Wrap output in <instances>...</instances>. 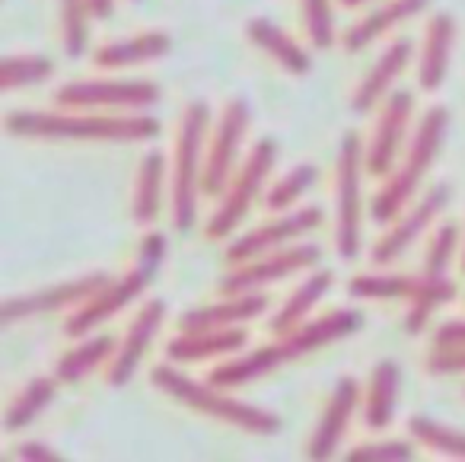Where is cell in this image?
Instances as JSON below:
<instances>
[{
	"mask_svg": "<svg viewBox=\"0 0 465 462\" xmlns=\"http://www.w3.org/2000/svg\"><path fill=\"white\" fill-rule=\"evenodd\" d=\"M361 326H363L361 313H354V309H335V313L322 316V319H310L293 328V332L278 335L272 345L255 347L249 354H232L220 367H213L207 379L213 386H220V389H240V386L255 383V379L268 377V373L281 370V367L331 345V341L351 338Z\"/></svg>",
	"mask_w": 465,
	"mask_h": 462,
	"instance_id": "cell-1",
	"label": "cell"
},
{
	"mask_svg": "<svg viewBox=\"0 0 465 462\" xmlns=\"http://www.w3.org/2000/svg\"><path fill=\"white\" fill-rule=\"evenodd\" d=\"M10 137L29 141H109L134 144L160 135V122L143 112H10L4 118Z\"/></svg>",
	"mask_w": 465,
	"mask_h": 462,
	"instance_id": "cell-2",
	"label": "cell"
},
{
	"mask_svg": "<svg viewBox=\"0 0 465 462\" xmlns=\"http://www.w3.org/2000/svg\"><path fill=\"white\" fill-rule=\"evenodd\" d=\"M446 128H450V112H446L443 105H433V109H427L424 116H420L408 150L401 154V160L395 163L392 173L386 176L380 192L370 198V217L380 226H389L414 201L420 182H424V176L430 173L440 150H443Z\"/></svg>",
	"mask_w": 465,
	"mask_h": 462,
	"instance_id": "cell-3",
	"label": "cell"
},
{
	"mask_svg": "<svg viewBox=\"0 0 465 462\" xmlns=\"http://www.w3.org/2000/svg\"><path fill=\"white\" fill-rule=\"evenodd\" d=\"M150 383L153 389H160L163 396L175 398L185 408L198 411L204 417H213V421L232 424V427L246 430V434H278L281 430V417L274 411L262 408V405L242 402V398H232L230 389H220L211 379H194L188 373H182L175 364H160L150 370Z\"/></svg>",
	"mask_w": 465,
	"mask_h": 462,
	"instance_id": "cell-4",
	"label": "cell"
},
{
	"mask_svg": "<svg viewBox=\"0 0 465 462\" xmlns=\"http://www.w3.org/2000/svg\"><path fill=\"white\" fill-rule=\"evenodd\" d=\"M211 131V109L194 99L179 118L173 144V166H169V217L179 233H188L198 220L201 182H204V137Z\"/></svg>",
	"mask_w": 465,
	"mask_h": 462,
	"instance_id": "cell-5",
	"label": "cell"
},
{
	"mask_svg": "<svg viewBox=\"0 0 465 462\" xmlns=\"http://www.w3.org/2000/svg\"><path fill=\"white\" fill-rule=\"evenodd\" d=\"M348 294L357 300H401L405 309V332L420 335L440 306L456 300V284L450 275H357L348 284Z\"/></svg>",
	"mask_w": 465,
	"mask_h": 462,
	"instance_id": "cell-6",
	"label": "cell"
},
{
	"mask_svg": "<svg viewBox=\"0 0 465 462\" xmlns=\"http://www.w3.org/2000/svg\"><path fill=\"white\" fill-rule=\"evenodd\" d=\"M363 141L348 131L338 144V163H335V249L344 262L357 258L363 236Z\"/></svg>",
	"mask_w": 465,
	"mask_h": 462,
	"instance_id": "cell-7",
	"label": "cell"
},
{
	"mask_svg": "<svg viewBox=\"0 0 465 462\" xmlns=\"http://www.w3.org/2000/svg\"><path fill=\"white\" fill-rule=\"evenodd\" d=\"M274 163H278V144L272 137H262L255 141V147L246 154V160L240 163V169L232 173L230 186L220 195L217 211L207 220V236L211 239H230L236 233V226L249 217L255 198L265 192V182L272 176Z\"/></svg>",
	"mask_w": 465,
	"mask_h": 462,
	"instance_id": "cell-8",
	"label": "cell"
},
{
	"mask_svg": "<svg viewBox=\"0 0 465 462\" xmlns=\"http://www.w3.org/2000/svg\"><path fill=\"white\" fill-rule=\"evenodd\" d=\"M160 96V86L147 80H74L58 86L54 103L74 112H147Z\"/></svg>",
	"mask_w": 465,
	"mask_h": 462,
	"instance_id": "cell-9",
	"label": "cell"
},
{
	"mask_svg": "<svg viewBox=\"0 0 465 462\" xmlns=\"http://www.w3.org/2000/svg\"><path fill=\"white\" fill-rule=\"evenodd\" d=\"M249 122H252V112H249L246 99H230L223 105L220 122L211 128V141H207L204 182H201L204 198H220L223 188L230 186L232 173L240 169V150L246 141Z\"/></svg>",
	"mask_w": 465,
	"mask_h": 462,
	"instance_id": "cell-10",
	"label": "cell"
},
{
	"mask_svg": "<svg viewBox=\"0 0 465 462\" xmlns=\"http://www.w3.org/2000/svg\"><path fill=\"white\" fill-rule=\"evenodd\" d=\"M156 275L153 265L137 262V268L124 271L122 277H109L90 300H84L64 322V335L67 338H84V335H93L103 322H109L112 316L122 313L128 303H134L137 296L147 290L150 277Z\"/></svg>",
	"mask_w": 465,
	"mask_h": 462,
	"instance_id": "cell-11",
	"label": "cell"
},
{
	"mask_svg": "<svg viewBox=\"0 0 465 462\" xmlns=\"http://www.w3.org/2000/svg\"><path fill=\"white\" fill-rule=\"evenodd\" d=\"M325 220L322 207L316 205H306V207H293V211L278 214L274 220L268 224L255 226V230H246L242 236L230 239L226 243V265H242V262H252L259 256H268L274 249H284V246L297 243L300 236H306L310 230H316L319 224Z\"/></svg>",
	"mask_w": 465,
	"mask_h": 462,
	"instance_id": "cell-12",
	"label": "cell"
},
{
	"mask_svg": "<svg viewBox=\"0 0 465 462\" xmlns=\"http://www.w3.org/2000/svg\"><path fill=\"white\" fill-rule=\"evenodd\" d=\"M446 205H450V186H443V182L427 188L418 201H411V207H405V211L386 226V233L376 239L373 256H370L376 268H386V265L399 262L427 230H433V224H437V217L446 211Z\"/></svg>",
	"mask_w": 465,
	"mask_h": 462,
	"instance_id": "cell-13",
	"label": "cell"
},
{
	"mask_svg": "<svg viewBox=\"0 0 465 462\" xmlns=\"http://www.w3.org/2000/svg\"><path fill=\"white\" fill-rule=\"evenodd\" d=\"M319 262V246L312 243H291L284 249H274L268 256H259L252 262L232 265L220 281V294H252L268 284H278L291 275L312 268Z\"/></svg>",
	"mask_w": 465,
	"mask_h": 462,
	"instance_id": "cell-14",
	"label": "cell"
},
{
	"mask_svg": "<svg viewBox=\"0 0 465 462\" xmlns=\"http://www.w3.org/2000/svg\"><path fill=\"white\" fill-rule=\"evenodd\" d=\"M414 116V96L408 90H395L386 103L380 105V118L376 128L370 135V141L363 144V160H367V173L376 179H386L395 169V163L405 154V137L411 128Z\"/></svg>",
	"mask_w": 465,
	"mask_h": 462,
	"instance_id": "cell-15",
	"label": "cell"
},
{
	"mask_svg": "<svg viewBox=\"0 0 465 462\" xmlns=\"http://www.w3.org/2000/svg\"><path fill=\"white\" fill-rule=\"evenodd\" d=\"M105 281H109L105 271H90V275L71 277V281L52 284V287H39V290H29V294L10 296V300H4V306H0V322H4V328H10L20 319H33V316L61 313V309L74 313V309L84 300H90Z\"/></svg>",
	"mask_w": 465,
	"mask_h": 462,
	"instance_id": "cell-16",
	"label": "cell"
},
{
	"mask_svg": "<svg viewBox=\"0 0 465 462\" xmlns=\"http://www.w3.org/2000/svg\"><path fill=\"white\" fill-rule=\"evenodd\" d=\"M163 319H166V300H147L134 313V319L128 322L122 341H118L115 354H112L109 367H105V379H109L112 389L131 383L141 367V360L147 357L150 345H153L156 332H160Z\"/></svg>",
	"mask_w": 465,
	"mask_h": 462,
	"instance_id": "cell-17",
	"label": "cell"
},
{
	"mask_svg": "<svg viewBox=\"0 0 465 462\" xmlns=\"http://www.w3.org/2000/svg\"><path fill=\"white\" fill-rule=\"evenodd\" d=\"M357 408H361V383L354 377H341L331 389L322 415H319L310 443H306V456L310 459H331L341 447Z\"/></svg>",
	"mask_w": 465,
	"mask_h": 462,
	"instance_id": "cell-18",
	"label": "cell"
},
{
	"mask_svg": "<svg viewBox=\"0 0 465 462\" xmlns=\"http://www.w3.org/2000/svg\"><path fill=\"white\" fill-rule=\"evenodd\" d=\"M411 55H414V45L411 39H395L392 45L382 48L380 58L370 65V71L363 74V80L354 86V96H351V112L357 116H367L373 112L376 105H382L389 96H392V86L395 80L405 74V67L411 65Z\"/></svg>",
	"mask_w": 465,
	"mask_h": 462,
	"instance_id": "cell-19",
	"label": "cell"
},
{
	"mask_svg": "<svg viewBox=\"0 0 465 462\" xmlns=\"http://www.w3.org/2000/svg\"><path fill=\"white\" fill-rule=\"evenodd\" d=\"M268 309V296L262 290L252 294H220V300L201 303L179 316V332H204V328H232L259 319Z\"/></svg>",
	"mask_w": 465,
	"mask_h": 462,
	"instance_id": "cell-20",
	"label": "cell"
},
{
	"mask_svg": "<svg viewBox=\"0 0 465 462\" xmlns=\"http://www.w3.org/2000/svg\"><path fill=\"white\" fill-rule=\"evenodd\" d=\"M249 345V332L242 326L204 328V332H179L166 345V357L173 364H201L213 357H232Z\"/></svg>",
	"mask_w": 465,
	"mask_h": 462,
	"instance_id": "cell-21",
	"label": "cell"
},
{
	"mask_svg": "<svg viewBox=\"0 0 465 462\" xmlns=\"http://www.w3.org/2000/svg\"><path fill=\"white\" fill-rule=\"evenodd\" d=\"M452 42H456V20L450 14H433L427 20L424 42L418 52V86L424 93H437L450 74Z\"/></svg>",
	"mask_w": 465,
	"mask_h": 462,
	"instance_id": "cell-22",
	"label": "cell"
},
{
	"mask_svg": "<svg viewBox=\"0 0 465 462\" xmlns=\"http://www.w3.org/2000/svg\"><path fill=\"white\" fill-rule=\"evenodd\" d=\"M173 52V35L163 29H150V33H137L131 39H118L109 45H99L93 52V65L99 71H124V67H141L150 61H160Z\"/></svg>",
	"mask_w": 465,
	"mask_h": 462,
	"instance_id": "cell-23",
	"label": "cell"
},
{
	"mask_svg": "<svg viewBox=\"0 0 465 462\" xmlns=\"http://www.w3.org/2000/svg\"><path fill=\"white\" fill-rule=\"evenodd\" d=\"M169 198V166L166 156L160 150L143 154L141 166H137L134 182V198H131V217L141 226H153L163 211V201Z\"/></svg>",
	"mask_w": 465,
	"mask_h": 462,
	"instance_id": "cell-24",
	"label": "cell"
},
{
	"mask_svg": "<svg viewBox=\"0 0 465 462\" xmlns=\"http://www.w3.org/2000/svg\"><path fill=\"white\" fill-rule=\"evenodd\" d=\"M430 0H386L382 7H376L373 14H367L361 23L344 33V52H363L367 45H373L376 39H382L386 33H392L395 26L414 20L418 14H424Z\"/></svg>",
	"mask_w": 465,
	"mask_h": 462,
	"instance_id": "cell-25",
	"label": "cell"
},
{
	"mask_svg": "<svg viewBox=\"0 0 465 462\" xmlns=\"http://www.w3.org/2000/svg\"><path fill=\"white\" fill-rule=\"evenodd\" d=\"M246 39L252 42L259 52H265L274 65H281L287 74L293 77H303V74L312 71V58L300 42H293L278 23L265 20V16H255V20L246 23Z\"/></svg>",
	"mask_w": 465,
	"mask_h": 462,
	"instance_id": "cell-26",
	"label": "cell"
},
{
	"mask_svg": "<svg viewBox=\"0 0 465 462\" xmlns=\"http://www.w3.org/2000/svg\"><path fill=\"white\" fill-rule=\"evenodd\" d=\"M399 383L401 370L395 360L382 357L373 367L367 379V392H363V424L370 430H386L395 417V405H399Z\"/></svg>",
	"mask_w": 465,
	"mask_h": 462,
	"instance_id": "cell-27",
	"label": "cell"
},
{
	"mask_svg": "<svg viewBox=\"0 0 465 462\" xmlns=\"http://www.w3.org/2000/svg\"><path fill=\"white\" fill-rule=\"evenodd\" d=\"M331 281H335V277H331V271H325V268L310 271V275L297 284V290H293V294L281 303L278 313L272 316V332L274 335H287V332H293L297 326H303V322H310L306 316H310L312 306H316V303L331 290Z\"/></svg>",
	"mask_w": 465,
	"mask_h": 462,
	"instance_id": "cell-28",
	"label": "cell"
},
{
	"mask_svg": "<svg viewBox=\"0 0 465 462\" xmlns=\"http://www.w3.org/2000/svg\"><path fill=\"white\" fill-rule=\"evenodd\" d=\"M118 341L112 338V335H84V338H77V345L71 347V351H64L58 357V364H54V377L61 379V383H80V379H86L90 373H96L99 367H109L112 354H115Z\"/></svg>",
	"mask_w": 465,
	"mask_h": 462,
	"instance_id": "cell-29",
	"label": "cell"
},
{
	"mask_svg": "<svg viewBox=\"0 0 465 462\" xmlns=\"http://www.w3.org/2000/svg\"><path fill=\"white\" fill-rule=\"evenodd\" d=\"M58 383H61L58 377L29 379V383L14 396V402L7 405V411H4V430H7V434L26 430L29 424H33L35 417H39L42 411L54 402V396H58Z\"/></svg>",
	"mask_w": 465,
	"mask_h": 462,
	"instance_id": "cell-30",
	"label": "cell"
},
{
	"mask_svg": "<svg viewBox=\"0 0 465 462\" xmlns=\"http://www.w3.org/2000/svg\"><path fill=\"white\" fill-rule=\"evenodd\" d=\"M408 434L418 440V447L430 449V453L446 456V459H465V430L452 427V424H443L427 415H414L408 417Z\"/></svg>",
	"mask_w": 465,
	"mask_h": 462,
	"instance_id": "cell-31",
	"label": "cell"
},
{
	"mask_svg": "<svg viewBox=\"0 0 465 462\" xmlns=\"http://www.w3.org/2000/svg\"><path fill=\"white\" fill-rule=\"evenodd\" d=\"M319 179V166L316 163H300V166L287 169L278 182L265 192V207L272 214H284V211H293L297 201L316 186Z\"/></svg>",
	"mask_w": 465,
	"mask_h": 462,
	"instance_id": "cell-32",
	"label": "cell"
},
{
	"mask_svg": "<svg viewBox=\"0 0 465 462\" xmlns=\"http://www.w3.org/2000/svg\"><path fill=\"white\" fill-rule=\"evenodd\" d=\"M61 7V42L67 58H84L90 45V20H96L90 10V0H58Z\"/></svg>",
	"mask_w": 465,
	"mask_h": 462,
	"instance_id": "cell-33",
	"label": "cell"
},
{
	"mask_svg": "<svg viewBox=\"0 0 465 462\" xmlns=\"http://www.w3.org/2000/svg\"><path fill=\"white\" fill-rule=\"evenodd\" d=\"M54 74V61L42 58V55H7L4 67H0V90L14 93L23 86L45 84Z\"/></svg>",
	"mask_w": 465,
	"mask_h": 462,
	"instance_id": "cell-34",
	"label": "cell"
},
{
	"mask_svg": "<svg viewBox=\"0 0 465 462\" xmlns=\"http://www.w3.org/2000/svg\"><path fill=\"white\" fill-rule=\"evenodd\" d=\"M459 249V226L456 224H437L430 233V243L424 252V268L427 275H450V265Z\"/></svg>",
	"mask_w": 465,
	"mask_h": 462,
	"instance_id": "cell-35",
	"label": "cell"
},
{
	"mask_svg": "<svg viewBox=\"0 0 465 462\" xmlns=\"http://www.w3.org/2000/svg\"><path fill=\"white\" fill-rule=\"evenodd\" d=\"M418 456V440H370L357 443L344 453L351 462H408Z\"/></svg>",
	"mask_w": 465,
	"mask_h": 462,
	"instance_id": "cell-36",
	"label": "cell"
},
{
	"mask_svg": "<svg viewBox=\"0 0 465 462\" xmlns=\"http://www.w3.org/2000/svg\"><path fill=\"white\" fill-rule=\"evenodd\" d=\"M300 14H303V26L312 48H331V42H335L331 0H300Z\"/></svg>",
	"mask_w": 465,
	"mask_h": 462,
	"instance_id": "cell-37",
	"label": "cell"
},
{
	"mask_svg": "<svg viewBox=\"0 0 465 462\" xmlns=\"http://www.w3.org/2000/svg\"><path fill=\"white\" fill-rule=\"evenodd\" d=\"M427 373H433V377H459V373H465V347H430Z\"/></svg>",
	"mask_w": 465,
	"mask_h": 462,
	"instance_id": "cell-38",
	"label": "cell"
},
{
	"mask_svg": "<svg viewBox=\"0 0 465 462\" xmlns=\"http://www.w3.org/2000/svg\"><path fill=\"white\" fill-rule=\"evenodd\" d=\"M430 347H465V319H450L433 332Z\"/></svg>",
	"mask_w": 465,
	"mask_h": 462,
	"instance_id": "cell-39",
	"label": "cell"
},
{
	"mask_svg": "<svg viewBox=\"0 0 465 462\" xmlns=\"http://www.w3.org/2000/svg\"><path fill=\"white\" fill-rule=\"evenodd\" d=\"M16 456L26 462H61L64 456L58 453V449H52L48 443H39V440H26L16 447Z\"/></svg>",
	"mask_w": 465,
	"mask_h": 462,
	"instance_id": "cell-40",
	"label": "cell"
},
{
	"mask_svg": "<svg viewBox=\"0 0 465 462\" xmlns=\"http://www.w3.org/2000/svg\"><path fill=\"white\" fill-rule=\"evenodd\" d=\"M163 258H166V236H163V233H147L141 243V262L160 268Z\"/></svg>",
	"mask_w": 465,
	"mask_h": 462,
	"instance_id": "cell-41",
	"label": "cell"
},
{
	"mask_svg": "<svg viewBox=\"0 0 465 462\" xmlns=\"http://www.w3.org/2000/svg\"><path fill=\"white\" fill-rule=\"evenodd\" d=\"M90 10L96 20H109L112 10H115V0H90Z\"/></svg>",
	"mask_w": 465,
	"mask_h": 462,
	"instance_id": "cell-42",
	"label": "cell"
},
{
	"mask_svg": "<svg viewBox=\"0 0 465 462\" xmlns=\"http://www.w3.org/2000/svg\"><path fill=\"white\" fill-rule=\"evenodd\" d=\"M361 4H370V0H341V7H361Z\"/></svg>",
	"mask_w": 465,
	"mask_h": 462,
	"instance_id": "cell-43",
	"label": "cell"
},
{
	"mask_svg": "<svg viewBox=\"0 0 465 462\" xmlns=\"http://www.w3.org/2000/svg\"><path fill=\"white\" fill-rule=\"evenodd\" d=\"M462 271H465V246H462Z\"/></svg>",
	"mask_w": 465,
	"mask_h": 462,
	"instance_id": "cell-44",
	"label": "cell"
}]
</instances>
